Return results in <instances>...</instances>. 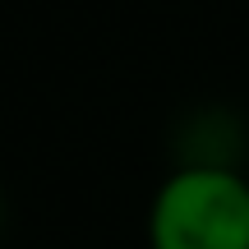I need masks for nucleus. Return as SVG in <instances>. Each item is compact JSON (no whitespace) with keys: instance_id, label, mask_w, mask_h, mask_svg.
Here are the masks:
<instances>
[{"instance_id":"nucleus-1","label":"nucleus","mask_w":249,"mask_h":249,"mask_svg":"<svg viewBox=\"0 0 249 249\" xmlns=\"http://www.w3.org/2000/svg\"><path fill=\"white\" fill-rule=\"evenodd\" d=\"M148 249H249V176L176 166L148 198Z\"/></svg>"},{"instance_id":"nucleus-2","label":"nucleus","mask_w":249,"mask_h":249,"mask_svg":"<svg viewBox=\"0 0 249 249\" xmlns=\"http://www.w3.org/2000/svg\"><path fill=\"white\" fill-rule=\"evenodd\" d=\"M245 148H249V139H245L240 116H231V111H194L176 139V157H180L176 166H231V171H240Z\"/></svg>"},{"instance_id":"nucleus-3","label":"nucleus","mask_w":249,"mask_h":249,"mask_svg":"<svg viewBox=\"0 0 249 249\" xmlns=\"http://www.w3.org/2000/svg\"><path fill=\"white\" fill-rule=\"evenodd\" d=\"M0 222H5V203H0Z\"/></svg>"}]
</instances>
